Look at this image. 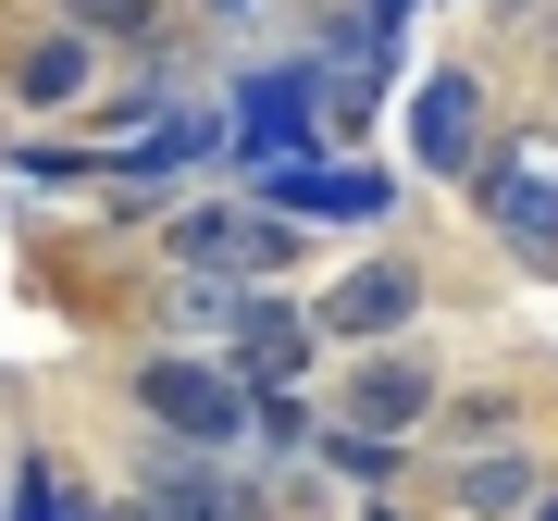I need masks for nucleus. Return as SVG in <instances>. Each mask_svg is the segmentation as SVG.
Listing matches in <instances>:
<instances>
[{
  "instance_id": "f257e3e1",
  "label": "nucleus",
  "mask_w": 558,
  "mask_h": 521,
  "mask_svg": "<svg viewBox=\"0 0 558 521\" xmlns=\"http://www.w3.org/2000/svg\"><path fill=\"white\" fill-rule=\"evenodd\" d=\"M137 410L186 447V460H223V447H248V385L223 373V361H186V348L137 361Z\"/></svg>"
},
{
  "instance_id": "f03ea898",
  "label": "nucleus",
  "mask_w": 558,
  "mask_h": 521,
  "mask_svg": "<svg viewBox=\"0 0 558 521\" xmlns=\"http://www.w3.org/2000/svg\"><path fill=\"white\" fill-rule=\"evenodd\" d=\"M223 149H236L248 174L311 161V149H323V62H274V75H248L236 112H223Z\"/></svg>"
},
{
  "instance_id": "7ed1b4c3",
  "label": "nucleus",
  "mask_w": 558,
  "mask_h": 521,
  "mask_svg": "<svg viewBox=\"0 0 558 521\" xmlns=\"http://www.w3.org/2000/svg\"><path fill=\"white\" fill-rule=\"evenodd\" d=\"M484 223L509 237V260H558V137H509L484 149Z\"/></svg>"
},
{
  "instance_id": "20e7f679",
  "label": "nucleus",
  "mask_w": 558,
  "mask_h": 521,
  "mask_svg": "<svg viewBox=\"0 0 558 521\" xmlns=\"http://www.w3.org/2000/svg\"><path fill=\"white\" fill-rule=\"evenodd\" d=\"M248 199L260 211H286V223H385L398 211V186L373 174V161H274V174H248Z\"/></svg>"
},
{
  "instance_id": "39448f33",
  "label": "nucleus",
  "mask_w": 558,
  "mask_h": 521,
  "mask_svg": "<svg viewBox=\"0 0 558 521\" xmlns=\"http://www.w3.org/2000/svg\"><path fill=\"white\" fill-rule=\"evenodd\" d=\"M161 249L186 260V274H274V260H299V223L286 211H174L161 223Z\"/></svg>"
},
{
  "instance_id": "423d86ee",
  "label": "nucleus",
  "mask_w": 558,
  "mask_h": 521,
  "mask_svg": "<svg viewBox=\"0 0 558 521\" xmlns=\"http://www.w3.org/2000/svg\"><path fill=\"white\" fill-rule=\"evenodd\" d=\"M410 161L422 174H484V87L459 75V62L410 87Z\"/></svg>"
},
{
  "instance_id": "0eeeda50",
  "label": "nucleus",
  "mask_w": 558,
  "mask_h": 521,
  "mask_svg": "<svg viewBox=\"0 0 558 521\" xmlns=\"http://www.w3.org/2000/svg\"><path fill=\"white\" fill-rule=\"evenodd\" d=\"M311 348H323L311 311H286V299H236V323H223V373H236L248 398H260V385H299Z\"/></svg>"
},
{
  "instance_id": "6e6552de",
  "label": "nucleus",
  "mask_w": 558,
  "mask_h": 521,
  "mask_svg": "<svg viewBox=\"0 0 558 521\" xmlns=\"http://www.w3.org/2000/svg\"><path fill=\"white\" fill-rule=\"evenodd\" d=\"M410 422H435V373L422 361H360L348 373V398H336V435H385V447H410Z\"/></svg>"
},
{
  "instance_id": "1a4fd4ad",
  "label": "nucleus",
  "mask_w": 558,
  "mask_h": 521,
  "mask_svg": "<svg viewBox=\"0 0 558 521\" xmlns=\"http://www.w3.org/2000/svg\"><path fill=\"white\" fill-rule=\"evenodd\" d=\"M398 323H422V274L410 260H360L336 299L311 311V336H398Z\"/></svg>"
},
{
  "instance_id": "9d476101",
  "label": "nucleus",
  "mask_w": 558,
  "mask_h": 521,
  "mask_svg": "<svg viewBox=\"0 0 558 521\" xmlns=\"http://www.w3.org/2000/svg\"><path fill=\"white\" fill-rule=\"evenodd\" d=\"M13 100H25V112H62V100H87V38H75V25H62V38H38V50L13 62Z\"/></svg>"
},
{
  "instance_id": "9b49d317",
  "label": "nucleus",
  "mask_w": 558,
  "mask_h": 521,
  "mask_svg": "<svg viewBox=\"0 0 558 521\" xmlns=\"http://www.w3.org/2000/svg\"><path fill=\"white\" fill-rule=\"evenodd\" d=\"M534 460H509V447H484V460L472 472H459V509H472V521H521V509H534Z\"/></svg>"
},
{
  "instance_id": "f8f14e48",
  "label": "nucleus",
  "mask_w": 558,
  "mask_h": 521,
  "mask_svg": "<svg viewBox=\"0 0 558 521\" xmlns=\"http://www.w3.org/2000/svg\"><path fill=\"white\" fill-rule=\"evenodd\" d=\"M248 435H260V447H311V410H299V385H260V398H248Z\"/></svg>"
},
{
  "instance_id": "ddd939ff",
  "label": "nucleus",
  "mask_w": 558,
  "mask_h": 521,
  "mask_svg": "<svg viewBox=\"0 0 558 521\" xmlns=\"http://www.w3.org/2000/svg\"><path fill=\"white\" fill-rule=\"evenodd\" d=\"M161 0H62V25H75V38H124V25H149Z\"/></svg>"
},
{
  "instance_id": "4468645a",
  "label": "nucleus",
  "mask_w": 558,
  "mask_h": 521,
  "mask_svg": "<svg viewBox=\"0 0 558 521\" xmlns=\"http://www.w3.org/2000/svg\"><path fill=\"white\" fill-rule=\"evenodd\" d=\"M13 521H62V472L50 460H13Z\"/></svg>"
},
{
  "instance_id": "2eb2a0df",
  "label": "nucleus",
  "mask_w": 558,
  "mask_h": 521,
  "mask_svg": "<svg viewBox=\"0 0 558 521\" xmlns=\"http://www.w3.org/2000/svg\"><path fill=\"white\" fill-rule=\"evenodd\" d=\"M373 25H385V38H398V25H410V0H373Z\"/></svg>"
},
{
  "instance_id": "dca6fc26",
  "label": "nucleus",
  "mask_w": 558,
  "mask_h": 521,
  "mask_svg": "<svg viewBox=\"0 0 558 521\" xmlns=\"http://www.w3.org/2000/svg\"><path fill=\"white\" fill-rule=\"evenodd\" d=\"M521 521H558V484H534V509H521Z\"/></svg>"
},
{
  "instance_id": "f3484780",
  "label": "nucleus",
  "mask_w": 558,
  "mask_h": 521,
  "mask_svg": "<svg viewBox=\"0 0 558 521\" xmlns=\"http://www.w3.org/2000/svg\"><path fill=\"white\" fill-rule=\"evenodd\" d=\"M211 13H248V0H211Z\"/></svg>"
}]
</instances>
